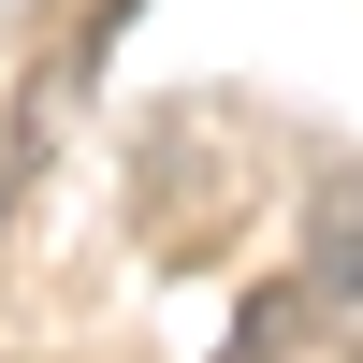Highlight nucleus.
Listing matches in <instances>:
<instances>
[{
    "label": "nucleus",
    "instance_id": "nucleus-1",
    "mask_svg": "<svg viewBox=\"0 0 363 363\" xmlns=\"http://www.w3.org/2000/svg\"><path fill=\"white\" fill-rule=\"evenodd\" d=\"M320 291H335V306H363V174H335V189H320V262H306Z\"/></svg>",
    "mask_w": 363,
    "mask_h": 363
}]
</instances>
